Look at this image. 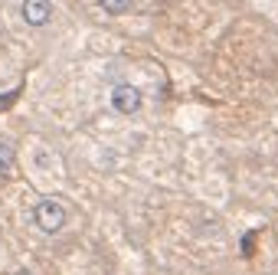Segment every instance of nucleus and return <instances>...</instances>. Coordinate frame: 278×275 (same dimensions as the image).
I'll return each instance as SVG.
<instances>
[{
	"label": "nucleus",
	"mask_w": 278,
	"mask_h": 275,
	"mask_svg": "<svg viewBox=\"0 0 278 275\" xmlns=\"http://www.w3.org/2000/svg\"><path fill=\"white\" fill-rule=\"evenodd\" d=\"M98 7L108 13V17H121V13H128L134 7V0H98Z\"/></svg>",
	"instance_id": "39448f33"
},
{
	"label": "nucleus",
	"mask_w": 278,
	"mask_h": 275,
	"mask_svg": "<svg viewBox=\"0 0 278 275\" xmlns=\"http://www.w3.org/2000/svg\"><path fill=\"white\" fill-rule=\"evenodd\" d=\"M111 108L118 115H138L144 108V95H141L138 85H131V82H118L111 88Z\"/></svg>",
	"instance_id": "f03ea898"
},
{
	"label": "nucleus",
	"mask_w": 278,
	"mask_h": 275,
	"mask_svg": "<svg viewBox=\"0 0 278 275\" xmlns=\"http://www.w3.org/2000/svg\"><path fill=\"white\" fill-rule=\"evenodd\" d=\"M13 275H33V272H30V269H20V272H13Z\"/></svg>",
	"instance_id": "423d86ee"
},
{
	"label": "nucleus",
	"mask_w": 278,
	"mask_h": 275,
	"mask_svg": "<svg viewBox=\"0 0 278 275\" xmlns=\"http://www.w3.org/2000/svg\"><path fill=\"white\" fill-rule=\"evenodd\" d=\"M13 161H17V151H13L10 141H0V177H7L13 170Z\"/></svg>",
	"instance_id": "20e7f679"
},
{
	"label": "nucleus",
	"mask_w": 278,
	"mask_h": 275,
	"mask_svg": "<svg viewBox=\"0 0 278 275\" xmlns=\"http://www.w3.org/2000/svg\"><path fill=\"white\" fill-rule=\"evenodd\" d=\"M20 17H23L26 26L40 30V26H46V23L53 20V0H23L20 3Z\"/></svg>",
	"instance_id": "7ed1b4c3"
},
{
	"label": "nucleus",
	"mask_w": 278,
	"mask_h": 275,
	"mask_svg": "<svg viewBox=\"0 0 278 275\" xmlns=\"http://www.w3.org/2000/svg\"><path fill=\"white\" fill-rule=\"evenodd\" d=\"M33 223H36V230L46 233V236H59V233L69 226V210H65L63 200L43 197V200H36V207H33Z\"/></svg>",
	"instance_id": "f257e3e1"
}]
</instances>
